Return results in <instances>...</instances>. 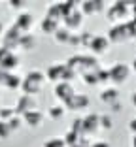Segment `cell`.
<instances>
[{
	"instance_id": "1",
	"label": "cell",
	"mask_w": 136,
	"mask_h": 147,
	"mask_svg": "<svg viewBox=\"0 0 136 147\" xmlns=\"http://www.w3.org/2000/svg\"><path fill=\"white\" fill-rule=\"evenodd\" d=\"M66 66H68L76 76H85V74H91V72L100 68L98 59L93 57V55H72L70 59L66 61Z\"/></svg>"
},
{
	"instance_id": "2",
	"label": "cell",
	"mask_w": 136,
	"mask_h": 147,
	"mask_svg": "<svg viewBox=\"0 0 136 147\" xmlns=\"http://www.w3.org/2000/svg\"><path fill=\"white\" fill-rule=\"evenodd\" d=\"M44 83H45V74L40 72V70H30V72H26V76L23 78L21 91H23V94H26V96H34L42 91Z\"/></svg>"
},
{
	"instance_id": "3",
	"label": "cell",
	"mask_w": 136,
	"mask_h": 147,
	"mask_svg": "<svg viewBox=\"0 0 136 147\" xmlns=\"http://www.w3.org/2000/svg\"><path fill=\"white\" fill-rule=\"evenodd\" d=\"M106 17L108 21H112L114 25H121V23H127L131 17V2H114L110 8L106 9Z\"/></svg>"
},
{
	"instance_id": "4",
	"label": "cell",
	"mask_w": 136,
	"mask_h": 147,
	"mask_svg": "<svg viewBox=\"0 0 136 147\" xmlns=\"http://www.w3.org/2000/svg\"><path fill=\"white\" fill-rule=\"evenodd\" d=\"M108 76H110V81H114L115 85H121L129 79L131 76V66L125 64V62H115L110 70H108Z\"/></svg>"
},
{
	"instance_id": "5",
	"label": "cell",
	"mask_w": 136,
	"mask_h": 147,
	"mask_svg": "<svg viewBox=\"0 0 136 147\" xmlns=\"http://www.w3.org/2000/svg\"><path fill=\"white\" fill-rule=\"evenodd\" d=\"M108 42L110 43H125L131 40V34H129V26L127 23H121V25H114L108 30Z\"/></svg>"
},
{
	"instance_id": "6",
	"label": "cell",
	"mask_w": 136,
	"mask_h": 147,
	"mask_svg": "<svg viewBox=\"0 0 136 147\" xmlns=\"http://www.w3.org/2000/svg\"><path fill=\"white\" fill-rule=\"evenodd\" d=\"M89 104H91V100H89L87 94H72L68 100L62 102V108L64 111H81V109H87Z\"/></svg>"
},
{
	"instance_id": "7",
	"label": "cell",
	"mask_w": 136,
	"mask_h": 147,
	"mask_svg": "<svg viewBox=\"0 0 136 147\" xmlns=\"http://www.w3.org/2000/svg\"><path fill=\"white\" fill-rule=\"evenodd\" d=\"M98 130H100V126H98V115L97 113H89V115L81 117V130H79V134L83 136V138L95 136Z\"/></svg>"
},
{
	"instance_id": "8",
	"label": "cell",
	"mask_w": 136,
	"mask_h": 147,
	"mask_svg": "<svg viewBox=\"0 0 136 147\" xmlns=\"http://www.w3.org/2000/svg\"><path fill=\"white\" fill-rule=\"evenodd\" d=\"M19 66V57L15 51H8V49L0 47V68L12 74L13 70Z\"/></svg>"
},
{
	"instance_id": "9",
	"label": "cell",
	"mask_w": 136,
	"mask_h": 147,
	"mask_svg": "<svg viewBox=\"0 0 136 147\" xmlns=\"http://www.w3.org/2000/svg\"><path fill=\"white\" fill-rule=\"evenodd\" d=\"M15 115L23 117L25 113L32 111V109H38V102H36V96H26V94H21L17 98V104H15Z\"/></svg>"
},
{
	"instance_id": "10",
	"label": "cell",
	"mask_w": 136,
	"mask_h": 147,
	"mask_svg": "<svg viewBox=\"0 0 136 147\" xmlns=\"http://www.w3.org/2000/svg\"><path fill=\"white\" fill-rule=\"evenodd\" d=\"M21 32L15 28V26H9L8 30L2 34V47L8 49V51H13V49H17L19 47V40H21Z\"/></svg>"
},
{
	"instance_id": "11",
	"label": "cell",
	"mask_w": 136,
	"mask_h": 147,
	"mask_svg": "<svg viewBox=\"0 0 136 147\" xmlns=\"http://www.w3.org/2000/svg\"><path fill=\"white\" fill-rule=\"evenodd\" d=\"M106 2L102 0H85V2H79V11L83 17H91V15H97V13H102L106 9Z\"/></svg>"
},
{
	"instance_id": "12",
	"label": "cell",
	"mask_w": 136,
	"mask_h": 147,
	"mask_svg": "<svg viewBox=\"0 0 136 147\" xmlns=\"http://www.w3.org/2000/svg\"><path fill=\"white\" fill-rule=\"evenodd\" d=\"M64 72H66V64H62V62H53V64L47 66V70H45V81H51V83H61L64 81Z\"/></svg>"
},
{
	"instance_id": "13",
	"label": "cell",
	"mask_w": 136,
	"mask_h": 147,
	"mask_svg": "<svg viewBox=\"0 0 136 147\" xmlns=\"http://www.w3.org/2000/svg\"><path fill=\"white\" fill-rule=\"evenodd\" d=\"M13 26L17 28L21 34H30V28L34 26V17H32V13L28 11H21L15 17V23H13Z\"/></svg>"
},
{
	"instance_id": "14",
	"label": "cell",
	"mask_w": 136,
	"mask_h": 147,
	"mask_svg": "<svg viewBox=\"0 0 136 147\" xmlns=\"http://www.w3.org/2000/svg\"><path fill=\"white\" fill-rule=\"evenodd\" d=\"M108 47H110V42H108V38H106L104 34H95L93 36V42H91V45H89L93 57H100V55H104V53H108Z\"/></svg>"
},
{
	"instance_id": "15",
	"label": "cell",
	"mask_w": 136,
	"mask_h": 147,
	"mask_svg": "<svg viewBox=\"0 0 136 147\" xmlns=\"http://www.w3.org/2000/svg\"><path fill=\"white\" fill-rule=\"evenodd\" d=\"M62 21H64V28H68L70 32H76V30L81 28V25H83V15H81V11H79V8H78L74 13H70V15L64 17Z\"/></svg>"
},
{
	"instance_id": "16",
	"label": "cell",
	"mask_w": 136,
	"mask_h": 147,
	"mask_svg": "<svg viewBox=\"0 0 136 147\" xmlns=\"http://www.w3.org/2000/svg\"><path fill=\"white\" fill-rule=\"evenodd\" d=\"M53 92H55V96H57L61 102H64V100H68L72 94H76L74 85H72V83H68V81L57 83V85H55V89H53Z\"/></svg>"
},
{
	"instance_id": "17",
	"label": "cell",
	"mask_w": 136,
	"mask_h": 147,
	"mask_svg": "<svg viewBox=\"0 0 136 147\" xmlns=\"http://www.w3.org/2000/svg\"><path fill=\"white\" fill-rule=\"evenodd\" d=\"M23 123L28 125L30 128L42 126V125H44V113L40 111V109H32V111H28V113L23 115Z\"/></svg>"
},
{
	"instance_id": "18",
	"label": "cell",
	"mask_w": 136,
	"mask_h": 147,
	"mask_svg": "<svg viewBox=\"0 0 136 147\" xmlns=\"http://www.w3.org/2000/svg\"><path fill=\"white\" fill-rule=\"evenodd\" d=\"M100 100L104 102L106 106H112L115 104V102H119V91L115 89V87H110V89H104L100 94Z\"/></svg>"
},
{
	"instance_id": "19",
	"label": "cell",
	"mask_w": 136,
	"mask_h": 147,
	"mask_svg": "<svg viewBox=\"0 0 136 147\" xmlns=\"http://www.w3.org/2000/svg\"><path fill=\"white\" fill-rule=\"evenodd\" d=\"M36 43H38V40H36L34 34H23L21 40H19V49H23V51H32V49L36 47Z\"/></svg>"
},
{
	"instance_id": "20",
	"label": "cell",
	"mask_w": 136,
	"mask_h": 147,
	"mask_svg": "<svg viewBox=\"0 0 136 147\" xmlns=\"http://www.w3.org/2000/svg\"><path fill=\"white\" fill-rule=\"evenodd\" d=\"M61 28V25L59 23H55V21H51V19H47V17H44L42 21H40V30L44 32V34H53L55 36V32Z\"/></svg>"
},
{
	"instance_id": "21",
	"label": "cell",
	"mask_w": 136,
	"mask_h": 147,
	"mask_svg": "<svg viewBox=\"0 0 136 147\" xmlns=\"http://www.w3.org/2000/svg\"><path fill=\"white\" fill-rule=\"evenodd\" d=\"M21 83H23L21 76H17V74H8V79H6L4 87L9 89V91H17V89H21Z\"/></svg>"
},
{
	"instance_id": "22",
	"label": "cell",
	"mask_w": 136,
	"mask_h": 147,
	"mask_svg": "<svg viewBox=\"0 0 136 147\" xmlns=\"http://www.w3.org/2000/svg\"><path fill=\"white\" fill-rule=\"evenodd\" d=\"M45 17H47V19H51V21H55V23H61V21H62L61 6H59V4H51V6H47Z\"/></svg>"
},
{
	"instance_id": "23",
	"label": "cell",
	"mask_w": 136,
	"mask_h": 147,
	"mask_svg": "<svg viewBox=\"0 0 136 147\" xmlns=\"http://www.w3.org/2000/svg\"><path fill=\"white\" fill-rule=\"evenodd\" d=\"M72 36H74V32H70L68 28H64V26H61V28L55 32V40H57L59 43H66V45L70 43V38H72Z\"/></svg>"
},
{
	"instance_id": "24",
	"label": "cell",
	"mask_w": 136,
	"mask_h": 147,
	"mask_svg": "<svg viewBox=\"0 0 136 147\" xmlns=\"http://www.w3.org/2000/svg\"><path fill=\"white\" fill-rule=\"evenodd\" d=\"M98 126H100L102 130H112L114 128V119H112L110 113H102V115H98Z\"/></svg>"
},
{
	"instance_id": "25",
	"label": "cell",
	"mask_w": 136,
	"mask_h": 147,
	"mask_svg": "<svg viewBox=\"0 0 136 147\" xmlns=\"http://www.w3.org/2000/svg\"><path fill=\"white\" fill-rule=\"evenodd\" d=\"M79 45H83V47H87L89 49V45H91V42H93V32H89V30H83V32H79Z\"/></svg>"
},
{
	"instance_id": "26",
	"label": "cell",
	"mask_w": 136,
	"mask_h": 147,
	"mask_svg": "<svg viewBox=\"0 0 136 147\" xmlns=\"http://www.w3.org/2000/svg\"><path fill=\"white\" fill-rule=\"evenodd\" d=\"M79 138H81V136L76 134L74 130H68V132L64 134V138H62V140H64V143H66L68 147H74L76 143H78V140H79Z\"/></svg>"
},
{
	"instance_id": "27",
	"label": "cell",
	"mask_w": 136,
	"mask_h": 147,
	"mask_svg": "<svg viewBox=\"0 0 136 147\" xmlns=\"http://www.w3.org/2000/svg\"><path fill=\"white\" fill-rule=\"evenodd\" d=\"M47 115L57 121V119H61V117L64 115V108H62V106H51V108L47 109Z\"/></svg>"
},
{
	"instance_id": "28",
	"label": "cell",
	"mask_w": 136,
	"mask_h": 147,
	"mask_svg": "<svg viewBox=\"0 0 136 147\" xmlns=\"http://www.w3.org/2000/svg\"><path fill=\"white\" fill-rule=\"evenodd\" d=\"M12 117H15V109L13 108H0V121L8 123Z\"/></svg>"
},
{
	"instance_id": "29",
	"label": "cell",
	"mask_w": 136,
	"mask_h": 147,
	"mask_svg": "<svg viewBox=\"0 0 136 147\" xmlns=\"http://www.w3.org/2000/svg\"><path fill=\"white\" fill-rule=\"evenodd\" d=\"M8 126H9V130L12 132H15V130H19L23 126V117H19V115H15V117H12L8 121Z\"/></svg>"
},
{
	"instance_id": "30",
	"label": "cell",
	"mask_w": 136,
	"mask_h": 147,
	"mask_svg": "<svg viewBox=\"0 0 136 147\" xmlns=\"http://www.w3.org/2000/svg\"><path fill=\"white\" fill-rule=\"evenodd\" d=\"M44 147H66V143L62 138H49V140H45Z\"/></svg>"
},
{
	"instance_id": "31",
	"label": "cell",
	"mask_w": 136,
	"mask_h": 147,
	"mask_svg": "<svg viewBox=\"0 0 136 147\" xmlns=\"http://www.w3.org/2000/svg\"><path fill=\"white\" fill-rule=\"evenodd\" d=\"M9 136H12V130H9L8 123L0 121V140H8Z\"/></svg>"
},
{
	"instance_id": "32",
	"label": "cell",
	"mask_w": 136,
	"mask_h": 147,
	"mask_svg": "<svg viewBox=\"0 0 136 147\" xmlns=\"http://www.w3.org/2000/svg\"><path fill=\"white\" fill-rule=\"evenodd\" d=\"M81 78H83V81L87 83V85H91V87L98 85V81H97V70L91 72V74H85V76H81Z\"/></svg>"
},
{
	"instance_id": "33",
	"label": "cell",
	"mask_w": 136,
	"mask_h": 147,
	"mask_svg": "<svg viewBox=\"0 0 136 147\" xmlns=\"http://www.w3.org/2000/svg\"><path fill=\"white\" fill-rule=\"evenodd\" d=\"M97 81L98 83H106V81H110V76H108V70H104L100 66V68L97 70Z\"/></svg>"
},
{
	"instance_id": "34",
	"label": "cell",
	"mask_w": 136,
	"mask_h": 147,
	"mask_svg": "<svg viewBox=\"0 0 136 147\" xmlns=\"http://www.w3.org/2000/svg\"><path fill=\"white\" fill-rule=\"evenodd\" d=\"M8 4H9V8L19 9V13H21V11H25L26 2H25V0H8Z\"/></svg>"
},
{
	"instance_id": "35",
	"label": "cell",
	"mask_w": 136,
	"mask_h": 147,
	"mask_svg": "<svg viewBox=\"0 0 136 147\" xmlns=\"http://www.w3.org/2000/svg\"><path fill=\"white\" fill-rule=\"evenodd\" d=\"M91 147H112L108 142H102V140H98V142H91Z\"/></svg>"
},
{
	"instance_id": "36",
	"label": "cell",
	"mask_w": 136,
	"mask_h": 147,
	"mask_svg": "<svg viewBox=\"0 0 136 147\" xmlns=\"http://www.w3.org/2000/svg\"><path fill=\"white\" fill-rule=\"evenodd\" d=\"M8 74H9V72H6V70L0 68V85H4V83H6V79H8Z\"/></svg>"
},
{
	"instance_id": "37",
	"label": "cell",
	"mask_w": 136,
	"mask_h": 147,
	"mask_svg": "<svg viewBox=\"0 0 136 147\" xmlns=\"http://www.w3.org/2000/svg\"><path fill=\"white\" fill-rule=\"evenodd\" d=\"M131 17L136 21V0H132V2H131Z\"/></svg>"
},
{
	"instance_id": "38",
	"label": "cell",
	"mask_w": 136,
	"mask_h": 147,
	"mask_svg": "<svg viewBox=\"0 0 136 147\" xmlns=\"http://www.w3.org/2000/svg\"><path fill=\"white\" fill-rule=\"evenodd\" d=\"M110 109H112L114 113H119V111H121V102H115V104H112Z\"/></svg>"
},
{
	"instance_id": "39",
	"label": "cell",
	"mask_w": 136,
	"mask_h": 147,
	"mask_svg": "<svg viewBox=\"0 0 136 147\" xmlns=\"http://www.w3.org/2000/svg\"><path fill=\"white\" fill-rule=\"evenodd\" d=\"M129 130H131L132 134H134V136H136V117H134V119H132V121H131V123H129Z\"/></svg>"
},
{
	"instance_id": "40",
	"label": "cell",
	"mask_w": 136,
	"mask_h": 147,
	"mask_svg": "<svg viewBox=\"0 0 136 147\" xmlns=\"http://www.w3.org/2000/svg\"><path fill=\"white\" fill-rule=\"evenodd\" d=\"M131 100H132V106H134V108H136V91L132 92V98H131Z\"/></svg>"
},
{
	"instance_id": "41",
	"label": "cell",
	"mask_w": 136,
	"mask_h": 147,
	"mask_svg": "<svg viewBox=\"0 0 136 147\" xmlns=\"http://www.w3.org/2000/svg\"><path fill=\"white\" fill-rule=\"evenodd\" d=\"M4 28H6V26H4V23H2V21H0V36H2V34H4Z\"/></svg>"
},
{
	"instance_id": "42",
	"label": "cell",
	"mask_w": 136,
	"mask_h": 147,
	"mask_svg": "<svg viewBox=\"0 0 136 147\" xmlns=\"http://www.w3.org/2000/svg\"><path fill=\"white\" fill-rule=\"evenodd\" d=\"M131 72L136 74V59H134V62H132V66H131Z\"/></svg>"
},
{
	"instance_id": "43",
	"label": "cell",
	"mask_w": 136,
	"mask_h": 147,
	"mask_svg": "<svg viewBox=\"0 0 136 147\" xmlns=\"http://www.w3.org/2000/svg\"><path fill=\"white\" fill-rule=\"evenodd\" d=\"M132 147H136V136L132 138Z\"/></svg>"
}]
</instances>
